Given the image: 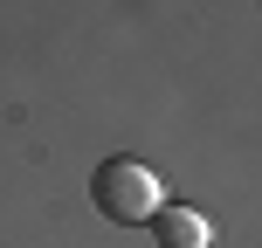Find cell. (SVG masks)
Wrapping results in <instances>:
<instances>
[{
	"label": "cell",
	"mask_w": 262,
	"mask_h": 248,
	"mask_svg": "<svg viewBox=\"0 0 262 248\" xmlns=\"http://www.w3.org/2000/svg\"><path fill=\"white\" fill-rule=\"evenodd\" d=\"M90 200H97V214L138 228V221H152V214H159V179H152L145 166H131V159H111V166H97Z\"/></svg>",
	"instance_id": "obj_1"
},
{
	"label": "cell",
	"mask_w": 262,
	"mask_h": 248,
	"mask_svg": "<svg viewBox=\"0 0 262 248\" xmlns=\"http://www.w3.org/2000/svg\"><path fill=\"white\" fill-rule=\"evenodd\" d=\"M152 228H159V241H166V248H207V221L186 214V207H159Z\"/></svg>",
	"instance_id": "obj_2"
}]
</instances>
